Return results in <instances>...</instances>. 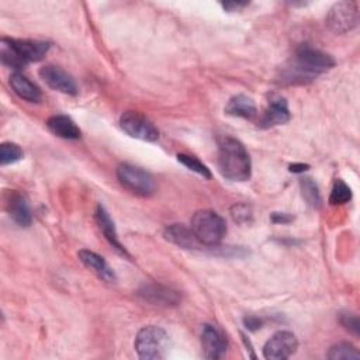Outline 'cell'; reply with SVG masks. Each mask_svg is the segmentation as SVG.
Listing matches in <instances>:
<instances>
[{
    "label": "cell",
    "mask_w": 360,
    "mask_h": 360,
    "mask_svg": "<svg viewBox=\"0 0 360 360\" xmlns=\"http://www.w3.org/2000/svg\"><path fill=\"white\" fill-rule=\"evenodd\" d=\"M79 260L90 269L98 278L107 281V283H114L117 280L114 270L110 267V264L105 262V259L96 252H91L89 249H82L77 253Z\"/></svg>",
    "instance_id": "cell-13"
},
{
    "label": "cell",
    "mask_w": 360,
    "mask_h": 360,
    "mask_svg": "<svg viewBox=\"0 0 360 360\" xmlns=\"http://www.w3.org/2000/svg\"><path fill=\"white\" fill-rule=\"evenodd\" d=\"M231 215L235 222L245 224L252 219V210L246 204H235L231 207Z\"/></svg>",
    "instance_id": "cell-26"
},
{
    "label": "cell",
    "mask_w": 360,
    "mask_h": 360,
    "mask_svg": "<svg viewBox=\"0 0 360 360\" xmlns=\"http://www.w3.org/2000/svg\"><path fill=\"white\" fill-rule=\"evenodd\" d=\"M165 238L167 240H170L172 243H174L180 248H186V249H194V248L200 246V243L197 242L191 229L184 226L183 224H172V225L166 226Z\"/></svg>",
    "instance_id": "cell-19"
},
{
    "label": "cell",
    "mask_w": 360,
    "mask_h": 360,
    "mask_svg": "<svg viewBox=\"0 0 360 360\" xmlns=\"http://www.w3.org/2000/svg\"><path fill=\"white\" fill-rule=\"evenodd\" d=\"M340 323H342V326H345L347 330H350L353 335H359L360 323H359L357 315H354V314H342V316H340Z\"/></svg>",
    "instance_id": "cell-27"
},
{
    "label": "cell",
    "mask_w": 360,
    "mask_h": 360,
    "mask_svg": "<svg viewBox=\"0 0 360 360\" xmlns=\"http://www.w3.org/2000/svg\"><path fill=\"white\" fill-rule=\"evenodd\" d=\"M359 22V6L356 1H339L326 15V25L336 34L352 31Z\"/></svg>",
    "instance_id": "cell-8"
},
{
    "label": "cell",
    "mask_w": 360,
    "mask_h": 360,
    "mask_svg": "<svg viewBox=\"0 0 360 360\" xmlns=\"http://www.w3.org/2000/svg\"><path fill=\"white\" fill-rule=\"evenodd\" d=\"M290 118H291V114L288 110L287 100L281 96L273 94L269 100L266 110L263 111V114L259 120V125L263 128L281 125V124L288 122Z\"/></svg>",
    "instance_id": "cell-12"
},
{
    "label": "cell",
    "mask_w": 360,
    "mask_h": 360,
    "mask_svg": "<svg viewBox=\"0 0 360 360\" xmlns=\"http://www.w3.org/2000/svg\"><path fill=\"white\" fill-rule=\"evenodd\" d=\"M135 350L138 357L143 360L165 359L169 352V335L159 326H143L136 333Z\"/></svg>",
    "instance_id": "cell-4"
},
{
    "label": "cell",
    "mask_w": 360,
    "mask_h": 360,
    "mask_svg": "<svg viewBox=\"0 0 360 360\" xmlns=\"http://www.w3.org/2000/svg\"><path fill=\"white\" fill-rule=\"evenodd\" d=\"M308 169H309V166L305 165V163H292V165H290V167H288V170H290L291 173H304V172L308 170Z\"/></svg>",
    "instance_id": "cell-31"
},
{
    "label": "cell",
    "mask_w": 360,
    "mask_h": 360,
    "mask_svg": "<svg viewBox=\"0 0 360 360\" xmlns=\"http://www.w3.org/2000/svg\"><path fill=\"white\" fill-rule=\"evenodd\" d=\"M46 127L53 135H56L62 139H79L80 138L79 127L68 115L56 114V115L49 117L46 121Z\"/></svg>",
    "instance_id": "cell-18"
},
{
    "label": "cell",
    "mask_w": 360,
    "mask_h": 360,
    "mask_svg": "<svg viewBox=\"0 0 360 360\" xmlns=\"http://www.w3.org/2000/svg\"><path fill=\"white\" fill-rule=\"evenodd\" d=\"M243 323H245V326H246L249 330H257L259 328H262L263 321H262L260 318H257V316L250 315V316L243 318Z\"/></svg>",
    "instance_id": "cell-28"
},
{
    "label": "cell",
    "mask_w": 360,
    "mask_h": 360,
    "mask_svg": "<svg viewBox=\"0 0 360 360\" xmlns=\"http://www.w3.org/2000/svg\"><path fill=\"white\" fill-rule=\"evenodd\" d=\"M197 242L202 246L215 248L226 233L224 218L212 210L197 211L191 218L190 226Z\"/></svg>",
    "instance_id": "cell-3"
},
{
    "label": "cell",
    "mask_w": 360,
    "mask_h": 360,
    "mask_svg": "<svg viewBox=\"0 0 360 360\" xmlns=\"http://www.w3.org/2000/svg\"><path fill=\"white\" fill-rule=\"evenodd\" d=\"M294 65L298 66L307 75H309L312 79H315L319 73L333 68L335 59L329 53L318 48H314L309 45H301L295 51Z\"/></svg>",
    "instance_id": "cell-6"
},
{
    "label": "cell",
    "mask_w": 360,
    "mask_h": 360,
    "mask_svg": "<svg viewBox=\"0 0 360 360\" xmlns=\"http://www.w3.org/2000/svg\"><path fill=\"white\" fill-rule=\"evenodd\" d=\"M7 211L8 215L11 217V219L20 225V226H30L32 222V214H31V208L30 204L27 201V198L17 193V191H11L8 194V200H7Z\"/></svg>",
    "instance_id": "cell-15"
},
{
    "label": "cell",
    "mask_w": 360,
    "mask_h": 360,
    "mask_svg": "<svg viewBox=\"0 0 360 360\" xmlns=\"http://www.w3.org/2000/svg\"><path fill=\"white\" fill-rule=\"evenodd\" d=\"M225 112L232 117H240V118H253L257 114L255 101L245 96V94H236L229 98V101L225 105Z\"/></svg>",
    "instance_id": "cell-20"
},
{
    "label": "cell",
    "mask_w": 360,
    "mask_h": 360,
    "mask_svg": "<svg viewBox=\"0 0 360 360\" xmlns=\"http://www.w3.org/2000/svg\"><path fill=\"white\" fill-rule=\"evenodd\" d=\"M139 297L145 301L153 304H163V305H176L180 301L177 291L165 287L162 284H145L139 291Z\"/></svg>",
    "instance_id": "cell-16"
},
{
    "label": "cell",
    "mask_w": 360,
    "mask_h": 360,
    "mask_svg": "<svg viewBox=\"0 0 360 360\" xmlns=\"http://www.w3.org/2000/svg\"><path fill=\"white\" fill-rule=\"evenodd\" d=\"M201 347L205 359L215 360L222 357L226 352L228 340L217 326L205 323L201 328Z\"/></svg>",
    "instance_id": "cell-10"
},
{
    "label": "cell",
    "mask_w": 360,
    "mask_h": 360,
    "mask_svg": "<svg viewBox=\"0 0 360 360\" xmlns=\"http://www.w3.org/2000/svg\"><path fill=\"white\" fill-rule=\"evenodd\" d=\"M94 217H96V222L100 228V231L103 232L104 238L108 240V243L122 256H127L129 257V253L127 252V249L124 248V245L120 242L118 239V233H117V229H115V225H114V221L111 219L110 214L105 211V208L98 204L97 208H96V212H94Z\"/></svg>",
    "instance_id": "cell-14"
},
{
    "label": "cell",
    "mask_w": 360,
    "mask_h": 360,
    "mask_svg": "<svg viewBox=\"0 0 360 360\" xmlns=\"http://www.w3.org/2000/svg\"><path fill=\"white\" fill-rule=\"evenodd\" d=\"M22 158V149L14 142H3L0 145V162L1 165H10Z\"/></svg>",
    "instance_id": "cell-24"
},
{
    "label": "cell",
    "mask_w": 360,
    "mask_h": 360,
    "mask_svg": "<svg viewBox=\"0 0 360 360\" xmlns=\"http://www.w3.org/2000/svg\"><path fill=\"white\" fill-rule=\"evenodd\" d=\"M298 340L290 330L276 332L264 345L263 356L269 360H284L297 352Z\"/></svg>",
    "instance_id": "cell-9"
},
{
    "label": "cell",
    "mask_w": 360,
    "mask_h": 360,
    "mask_svg": "<svg viewBox=\"0 0 360 360\" xmlns=\"http://www.w3.org/2000/svg\"><path fill=\"white\" fill-rule=\"evenodd\" d=\"M300 186H301L302 197L307 200V202L315 208H319L322 198H321V193L316 183L311 177H304L300 180Z\"/></svg>",
    "instance_id": "cell-22"
},
{
    "label": "cell",
    "mask_w": 360,
    "mask_h": 360,
    "mask_svg": "<svg viewBox=\"0 0 360 360\" xmlns=\"http://www.w3.org/2000/svg\"><path fill=\"white\" fill-rule=\"evenodd\" d=\"M271 221L276 224H288L292 221V217L285 214V212H273L271 214Z\"/></svg>",
    "instance_id": "cell-29"
},
{
    "label": "cell",
    "mask_w": 360,
    "mask_h": 360,
    "mask_svg": "<svg viewBox=\"0 0 360 360\" xmlns=\"http://www.w3.org/2000/svg\"><path fill=\"white\" fill-rule=\"evenodd\" d=\"M177 160L181 165H184L187 169H190L191 172H194V173H197V174H200V176H202L205 179L211 177L210 169L202 162H200L197 158L186 155V153H180V155H177Z\"/></svg>",
    "instance_id": "cell-25"
},
{
    "label": "cell",
    "mask_w": 360,
    "mask_h": 360,
    "mask_svg": "<svg viewBox=\"0 0 360 360\" xmlns=\"http://www.w3.org/2000/svg\"><path fill=\"white\" fill-rule=\"evenodd\" d=\"M120 127L129 136L146 142L159 139V131L155 124L139 111H125L120 117Z\"/></svg>",
    "instance_id": "cell-7"
},
{
    "label": "cell",
    "mask_w": 360,
    "mask_h": 360,
    "mask_svg": "<svg viewBox=\"0 0 360 360\" xmlns=\"http://www.w3.org/2000/svg\"><path fill=\"white\" fill-rule=\"evenodd\" d=\"M10 86L13 89V91L22 100L30 101V103H38L42 98V93L41 89L31 82L27 76H24L22 73L14 72L10 76Z\"/></svg>",
    "instance_id": "cell-17"
},
{
    "label": "cell",
    "mask_w": 360,
    "mask_h": 360,
    "mask_svg": "<svg viewBox=\"0 0 360 360\" xmlns=\"http://www.w3.org/2000/svg\"><path fill=\"white\" fill-rule=\"evenodd\" d=\"M326 357L330 360H350V359H359L360 353L352 343L340 342L330 346Z\"/></svg>",
    "instance_id": "cell-21"
},
{
    "label": "cell",
    "mask_w": 360,
    "mask_h": 360,
    "mask_svg": "<svg viewBox=\"0 0 360 360\" xmlns=\"http://www.w3.org/2000/svg\"><path fill=\"white\" fill-rule=\"evenodd\" d=\"M224 7V10H228V11H239L242 10L243 7L248 6V3H240V1H228V3H222L221 4Z\"/></svg>",
    "instance_id": "cell-30"
},
{
    "label": "cell",
    "mask_w": 360,
    "mask_h": 360,
    "mask_svg": "<svg viewBox=\"0 0 360 360\" xmlns=\"http://www.w3.org/2000/svg\"><path fill=\"white\" fill-rule=\"evenodd\" d=\"M352 200V190L350 187L340 179H338L333 183L330 195H329V202L332 205H340V204H346Z\"/></svg>",
    "instance_id": "cell-23"
},
{
    "label": "cell",
    "mask_w": 360,
    "mask_h": 360,
    "mask_svg": "<svg viewBox=\"0 0 360 360\" xmlns=\"http://www.w3.org/2000/svg\"><path fill=\"white\" fill-rule=\"evenodd\" d=\"M51 44L39 39H15V38H1L0 58L3 65L21 69L31 62L41 60L49 51Z\"/></svg>",
    "instance_id": "cell-2"
},
{
    "label": "cell",
    "mask_w": 360,
    "mask_h": 360,
    "mask_svg": "<svg viewBox=\"0 0 360 360\" xmlns=\"http://www.w3.org/2000/svg\"><path fill=\"white\" fill-rule=\"evenodd\" d=\"M218 169L232 181H246L252 174V162L243 143L232 136L218 138Z\"/></svg>",
    "instance_id": "cell-1"
},
{
    "label": "cell",
    "mask_w": 360,
    "mask_h": 360,
    "mask_svg": "<svg viewBox=\"0 0 360 360\" xmlns=\"http://www.w3.org/2000/svg\"><path fill=\"white\" fill-rule=\"evenodd\" d=\"M41 79L53 90L65 93V94H76L77 86L70 75H68L63 69L53 65H45L39 69Z\"/></svg>",
    "instance_id": "cell-11"
},
{
    "label": "cell",
    "mask_w": 360,
    "mask_h": 360,
    "mask_svg": "<svg viewBox=\"0 0 360 360\" xmlns=\"http://www.w3.org/2000/svg\"><path fill=\"white\" fill-rule=\"evenodd\" d=\"M117 177L127 190L141 197H149L156 190V183L152 174L131 163L120 165L117 167Z\"/></svg>",
    "instance_id": "cell-5"
}]
</instances>
